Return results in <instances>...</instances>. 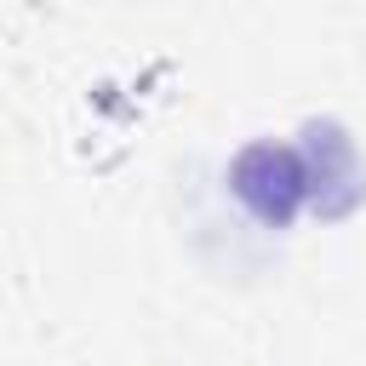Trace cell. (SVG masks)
Instances as JSON below:
<instances>
[{
  "label": "cell",
  "instance_id": "obj_1",
  "mask_svg": "<svg viewBox=\"0 0 366 366\" xmlns=\"http://www.w3.org/2000/svg\"><path fill=\"white\" fill-rule=\"evenodd\" d=\"M229 189H234V200H240L257 223L286 229V223L297 217V206L309 200V172H303L297 143L252 137L246 149H234V160H229Z\"/></svg>",
  "mask_w": 366,
  "mask_h": 366
},
{
  "label": "cell",
  "instance_id": "obj_2",
  "mask_svg": "<svg viewBox=\"0 0 366 366\" xmlns=\"http://www.w3.org/2000/svg\"><path fill=\"white\" fill-rule=\"evenodd\" d=\"M297 154H303V172H309V206L320 217H343L366 200V160H360L343 120H326V114L303 120Z\"/></svg>",
  "mask_w": 366,
  "mask_h": 366
}]
</instances>
